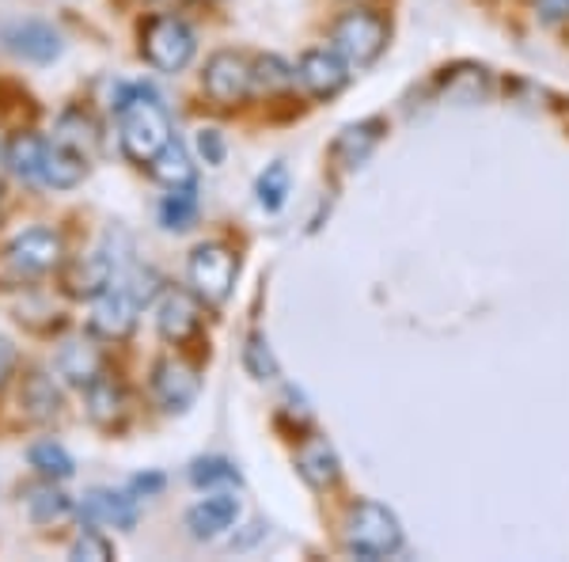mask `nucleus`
I'll return each instance as SVG.
<instances>
[{
  "mask_svg": "<svg viewBox=\"0 0 569 562\" xmlns=\"http://www.w3.org/2000/svg\"><path fill=\"white\" fill-rule=\"evenodd\" d=\"M190 483L194 486H240V467L224 456H201L190 464Z\"/></svg>",
  "mask_w": 569,
  "mask_h": 562,
  "instance_id": "obj_29",
  "label": "nucleus"
},
{
  "mask_svg": "<svg viewBox=\"0 0 569 562\" xmlns=\"http://www.w3.org/2000/svg\"><path fill=\"white\" fill-rule=\"evenodd\" d=\"M201 88H206V96L213 99L217 107L243 103V99L254 91L251 61L240 58V53H232V50L213 53V58L206 61V72H201Z\"/></svg>",
  "mask_w": 569,
  "mask_h": 562,
  "instance_id": "obj_7",
  "label": "nucleus"
},
{
  "mask_svg": "<svg viewBox=\"0 0 569 562\" xmlns=\"http://www.w3.org/2000/svg\"><path fill=\"white\" fill-rule=\"evenodd\" d=\"M156 491H163V475H133L130 479V494L133 497H149V494H156Z\"/></svg>",
  "mask_w": 569,
  "mask_h": 562,
  "instance_id": "obj_34",
  "label": "nucleus"
},
{
  "mask_svg": "<svg viewBox=\"0 0 569 562\" xmlns=\"http://www.w3.org/2000/svg\"><path fill=\"white\" fill-rule=\"evenodd\" d=\"M0 206H4V190H0Z\"/></svg>",
  "mask_w": 569,
  "mask_h": 562,
  "instance_id": "obj_38",
  "label": "nucleus"
},
{
  "mask_svg": "<svg viewBox=\"0 0 569 562\" xmlns=\"http://www.w3.org/2000/svg\"><path fill=\"white\" fill-rule=\"evenodd\" d=\"M20 407L31 422H50L61 414V392L53 388L50 376L39 373V368H31L20 384Z\"/></svg>",
  "mask_w": 569,
  "mask_h": 562,
  "instance_id": "obj_22",
  "label": "nucleus"
},
{
  "mask_svg": "<svg viewBox=\"0 0 569 562\" xmlns=\"http://www.w3.org/2000/svg\"><path fill=\"white\" fill-rule=\"evenodd\" d=\"M27 460H31L34 472L42 479H53V483H66V479L77 475V460H72L69 448L58 445V441H34V445L27 448Z\"/></svg>",
  "mask_w": 569,
  "mask_h": 562,
  "instance_id": "obj_26",
  "label": "nucleus"
},
{
  "mask_svg": "<svg viewBox=\"0 0 569 562\" xmlns=\"http://www.w3.org/2000/svg\"><path fill=\"white\" fill-rule=\"evenodd\" d=\"M187 274H190V285L201 297V304H224L232 297L236 289V274H240V263H236V252L220 239H206L190 252V263H187Z\"/></svg>",
  "mask_w": 569,
  "mask_h": 562,
  "instance_id": "obj_5",
  "label": "nucleus"
},
{
  "mask_svg": "<svg viewBox=\"0 0 569 562\" xmlns=\"http://www.w3.org/2000/svg\"><path fill=\"white\" fill-rule=\"evenodd\" d=\"M149 171H152L156 183H163V187H194V183H198L194 160H190L187 145L176 141V137L163 145V152L149 164Z\"/></svg>",
  "mask_w": 569,
  "mask_h": 562,
  "instance_id": "obj_23",
  "label": "nucleus"
},
{
  "mask_svg": "<svg viewBox=\"0 0 569 562\" xmlns=\"http://www.w3.org/2000/svg\"><path fill=\"white\" fill-rule=\"evenodd\" d=\"M88 175V160L80 152H72L69 145L50 141L46 145V160H42V187L53 190H72L80 179Z\"/></svg>",
  "mask_w": 569,
  "mask_h": 562,
  "instance_id": "obj_20",
  "label": "nucleus"
},
{
  "mask_svg": "<svg viewBox=\"0 0 569 562\" xmlns=\"http://www.w3.org/2000/svg\"><path fill=\"white\" fill-rule=\"evenodd\" d=\"M53 368H58V376L72 384V388H88L91 381L103 376V354L88 338H66L58 346V354H53Z\"/></svg>",
  "mask_w": 569,
  "mask_h": 562,
  "instance_id": "obj_17",
  "label": "nucleus"
},
{
  "mask_svg": "<svg viewBox=\"0 0 569 562\" xmlns=\"http://www.w3.org/2000/svg\"><path fill=\"white\" fill-rule=\"evenodd\" d=\"M251 80H254V91H266V96H273V91H284L297 80V69H289L281 58H273V53H266L251 66Z\"/></svg>",
  "mask_w": 569,
  "mask_h": 562,
  "instance_id": "obj_31",
  "label": "nucleus"
},
{
  "mask_svg": "<svg viewBox=\"0 0 569 562\" xmlns=\"http://www.w3.org/2000/svg\"><path fill=\"white\" fill-rule=\"evenodd\" d=\"M243 368L262 384L278 381V376H281V365H278V357H273L270 338H266L262 331H251V335L243 338Z\"/></svg>",
  "mask_w": 569,
  "mask_h": 562,
  "instance_id": "obj_28",
  "label": "nucleus"
},
{
  "mask_svg": "<svg viewBox=\"0 0 569 562\" xmlns=\"http://www.w3.org/2000/svg\"><path fill=\"white\" fill-rule=\"evenodd\" d=\"M53 141H61V145H69L72 152H80L84 160H91L99 149V126H96V118L88 115V110H80V107H69L66 115L58 118V137Z\"/></svg>",
  "mask_w": 569,
  "mask_h": 562,
  "instance_id": "obj_24",
  "label": "nucleus"
},
{
  "mask_svg": "<svg viewBox=\"0 0 569 562\" xmlns=\"http://www.w3.org/2000/svg\"><path fill=\"white\" fill-rule=\"evenodd\" d=\"M297 80L316 99H330V96H338V91L350 85V66H346V58L335 50V46H330V50H327V46H319V50H308L305 58H300Z\"/></svg>",
  "mask_w": 569,
  "mask_h": 562,
  "instance_id": "obj_11",
  "label": "nucleus"
},
{
  "mask_svg": "<svg viewBox=\"0 0 569 562\" xmlns=\"http://www.w3.org/2000/svg\"><path fill=\"white\" fill-rule=\"evenodd\" d=\"M194 145H198V156L209 164V168H220V164H224L228 145H224V134L213 130V126H206V130H198Z\"/></svg>",
  "mask_w": 569,
  "mask_h": 562,
  "instance_id": "obj_33",
  "label": "nucleus"
},
{
  "mask_svg": "<svg viewBox=\"0 0 569 562\" xmlns=\"http://www.w3.org/2000/svg\"><path fill=\"white\" fill-rule=\"evenodd\" d=\"M66 259V239L53 228H27L8 244V266L23 278H42Z\"/></svg>",
  "mask_w": 569,
  "mask_h": 562,
  "instance_id": "obj_6",
  "label": "nucleus"
},
{
  "mask_svg": "<svg viewBox=\"0 0 569 562\" xmlns=\"http://www.w3.org/2000/svg\"><path fill=\"white\" fill-rule=\"evenodd\" d=\"M236 521H240V497L232 491H217L187 510V532L194 540H217L220 532H228Z\"/></svg>",
  "mask_w": 569,
  "mask_h": 562,
  "instance_id": "obj_15",
  "label": "nucleus"
},
{
  "mask_svg": "<svg viewBox=\"0 0 569 562\" xmlns=\"http://www.w3.org/2000/svg\"><path fill=\"white\" fill-rule=\"evenodd\" d=\"M118 278V259L107 252H91V255H77L66 274H61V282H66V293L69 297H80V300H96L99 293L110 289Z\"/></svg>",
  "mask_w": 569,
  "mask_h": 562,
  "instance_id": "obj_13",
  "label": "nucleus"
},
{
  "mask_svg": "<svg viewBox=\"0 0 569 562\" xmlns=\"http://www.w3.org/2000/svg\"><path fill=\"white\" fill-rule=\"evenodd\" d=\"M262 536H266V524H262V521H254V524H251V532H247V536L232 540V548H236V551H243V548H251V543H254V540H262Z\"/></svg>",
  "mask_w": 569,
  "mask_h": 562,
  "instance_id": "obj_37",
  "label": "nucleus"
},
{
  "mask_svg": "<svg viewBox=\"0 0 569 562\" xmlns=\"http://www.w3.org/2000/svg\"><path fill=\"white\" fill-rule=\"evenodd\" d=\"M27 513H31L34 524H58L72 513V497L66 491H58L53 479H46L42 486L27 491Z\"/></svg>",
  "mask_w": 569,
  "mask_h": 562,
  "instance_id": "obj_25",
  "label": "nucleus"
},
{
  "mask_svg": "<svg viewBox=\"0 0 569 562\" xmlns=\"http://www.w3.org/2000/svg\"><path fill=\"white\" fill-rule=\"evenodd\" d=\"M69 559L72 562H107V559H114V543L91 524V529H84L69 543Z\"/></svg>",
  "mask_w": 569,
  "mask_h": 562,
  "instance_id": "obj_32",
  "label": "nucleus"
},
{
  "mask_svg": "<svg viewBox=\"0 0 569 562\" xmlns=\"http://www.w3.org/2000/svg\"><path fill=\"white\" fill-rule=\"evenodd\" d=\"M46 145L39 134L31 130H20L12 137V141L4 145V164L8 171L16 175V179L23 183H42V160H46Z\"/></svg>",
  "mask_w": 569,
  "mask_h": 562,
  "instance_id": "obj_21",
  "label": "nucleus"
},
{
  "mask_svg": "<svg viewBox=\"0 0 569 562\" xmlns=\"http://www.w3.org/2000/svg\"><path fill=\"white\" fill-rule=\"evenodd\" d=\"M380 137H383V118H365V122L346 126V130L335 137L330 156H335V164H342V168H361L376 145H380Z\"/></svg>",
  "mask_w": 569,
  "mask_h": 562,
  "instance_id": "obj_19",
  "label": "nucleus"
},
{
  "mask_svg": "<svg viewBox=\"0 0 569 562\" xmlns=\"http://www.w3.org/2000/svg\"><path fill=\"white\" fill-rule=\"evenodd\" d=\"M297 475L305 479L311 491H330L342 479V460H338L335 445L327 437H305L297 448Z\"/></svg>",
  "mask_w": 569,
  "mask_h": 562,
  "instance_id": "obj_16",
  "label": "nucleus"
},
{
  "mask_svg": "<svg viewBox=\"0 0 569 562\" xmlns=\"http://www.w3.org/2000/svg\"><path fill=\"white\" fill-rule=\"evenodd\" d=\"M141 53L156 72H182L198 53V34L179 16H152L141 31Z\"/></svg>",
  "mask_w": 569,
  "mask_h": 562,
  "instance_id": "obj_3",
  "label": "nucleus"
},
{
  "mask_svg": "<svg viewBox=\"0 0 569 562\" xmlns=\"http://www.w3.org/2000/svg\"><path fill=\"white\" fill-rule=\"evenodd\" d=\"M402 548V524L383 502L361 497L346 513V551L357 559H388Z\"/></svg>",
  "mask_w": 569,
  "mask_h": 562,
  "instance_id": "obj_2",
  "label": "nucleus"
},
{
  "mask_svg": "<svg viewBox=\"0 0 569 562\" xmlns=\"http://www.w3.org/2000/svg\"><path fill=\"white\" fill-rule=\"evenodd\" d=\"M137 312H141V304H137L133 293L114 278V285H110V289H103L96 300H91V319H88V327L96 331L99 338H110V343H122V338L137 327Z\"/></svg>",
  "mask_w": 569,
  "mask_h": 562,
  "instance_id": "obj_9",
  "label": "nucleus"
},
{
  "mask_svg": "<svg viewBox=\"0 0 569 562\" xmlns=\"http://www.w3.org/2000/svg\"><path fill=\"white\" fill-rule=\"evenodd\" d=\"M254 195H259V206L266 209V214H278V209L284 206V198H289V168H284L281 160L270 164V168L259 175Z\"/></svg>",
  "mask_w": 569,
  "mask_h": 562,
  "instance_id": "obj_30",
  "label": "nucleus"
},
{
  "mask_svg": "<svg viewBox=\"0 0 569 562\" xmlns=\"http://www.w3.org/2000/svg\"><path fill=\"white\" fill-rule=\"evenodd\" d=\"M0 42L16 53V58L31 61V66H50L66 53V39L53 23L46 20H16L0 31Z\"/></svg>",
  "mask_w": 569,
  "mask_h": 562,
  "instance_id": "obj_8",
  "label": "nucleus"
},
{
  "mask_svg": "<svg viewBox=\"0 0 569 562\" xmlns=\"http://www.w3.org/2000/svg\"><path fill=\"white\" fill-rule=\"evenodd\" d=\"M12 365H16V354H12V346L0 338V384L8 381V373H12Z\"/></svg>",
  "mask_w": 569,
  "mask_h": 562,
  "instance_id": "obj_36",
  "label": "nucleus"
},
{
  "mask_svg": "<svg viewBox=\"0 0 569 562\" xmlns=\"http://www.w3.org/2000/svg\"><path fill=\"white\" fill-rule=\"evenodd\" d=\"M543 20H569V0H536Z\"/></svg>",
  "mask_w": 569,
  "mask_h": 562,
  "instance_id": "obj_35",
  "label": "nucleus"
},
{
  "mask_svg": "<svg viewBox=\"0 0 569 562\" xmlns=\"http://www.w3.org/2000/svg\"><path fill=\"white\" fill-rule=\"evenodd\" d=\"M77 513L84 524H110V529H126V532L141 517L137 513V497L130 491H103V486H96V491L80 497Z\"/></svg>",
  "mask_w": 569,
  "mask_h": 562,
  "instance_id": "obj_14",
  "label": "nucleus"
},
{
  "mask_svg": "<svg viewBox=\"0 0 569 562\" xmlns=\"http://www.w3.org/2000/svg\"><path fill=\"white\" fill-rule=\"evenodd\" d=\"M118 141L133 164H152L171 141V118L149 85H118Z\"/></svg>",
  "mask_w": 569,
  "mask_h": 562,
  "instance_id": "obj_1",
  "label": "nucleus"
},
{
  "mask_svg": "<svg viewBox=\"0 0 569 562\" xmlns=\"http://www.w3.org/2000/svg\"><path fill=\"white\" fill-rule=\"evenodd\" d=\"M88 418L96 422L99 430H122L126 418H130V395L118 381L110 376H99V381L88 384Z\"/></svg>",
  "mask_w": 569,
  "mask_h": 562,
  "instance_id": "obj_18",
  "label": "nucleus"
},
{
  "mask_svg": "<svg viewBox=\"0 0 569 562\" xmlns=\"http://www.w3.org/2000/svg\"><path fill=\"white\" fill-rule=\"evenodd\" d=\"M160 225L171 228V233H182V228L194 225L198 217V190L194 187H168V195L160 201Z\"/></svg>",
  "mask_w": 569,
  "mask_h": 562,
  "instance_id": "obj_27",
  "label": "nucleus"
},
{
  "mask_svg": "<svg viewBox=\"0 0 569 562\" xmlns=\"http://www.w3.org/2000/svg\"><path fill=\"white\" fill-rule=\"evenodd\" d=\"M330 46L342 53L350 69H369L388 50V23L369 8H353L330 27Z\"/></svg>",
  "mask_w": 569,
  "mask_h": 562,
  "instance_id": "obj_4",
  "label": "nucleus"
},
{
  "mask_svg": "<svg viewBox=\"0 0 569 562\" xmlns=\"http://www.w3.org/2000/svg\"><path fill=\"white\" fill-rule=\"evenodd\" d=\"M198 392H201V381H198V373L187 362H179V357H163V362H156V368H152V395L168 414L190 411V407H194V400H198Z\"/></svg>",
  "mask_w": 569,
  "mask_h": 562,
  "instance_id": "obj_10",
  "label": "nucleus"
},
{
  "mask_svg": "<svg viewBox=\"0 0 569 562\" xmlns=\"http://www.w3.org/2000/svg\"><path fill=\"white\" fill-rule=\"evenodd\" d=\"M156 331H160L168 343L182 346L187 338H194L201 331V297H190L187 289H168L156 304Z\"/></svg>",
  "mask_w": 569,
  "mask_h": 562,
  "instance_id": "obj_12",
  "label": "nucleus"
}]
</instances>
